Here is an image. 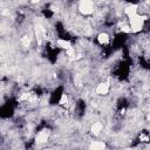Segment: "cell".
<instances>
[{"label":"cell","instance_id":"15","mask_svg":"<svg viewBox=\"0 0 150 150\" xmlns=\"http://www.w3.org/2000/svg\"><path fill=\"white\" fill-rule=\"evenodd\" d=\"M41 150H53V149H50V148H43V149H41Z\"/></svg>","mask_w":150,"mask_h":150},{"label":"cell","instance_id":"1","mask_svg":"<svg viewBox=\"0 0 150 150\" xmlns=\"http://www.w3.org/2000/svg\"><path fill=\"white\" fill-rule=\"evenodd\" d=\"M128 25L130 27L131 33L137 34V33H141L143 30V28L145 26V22L143 21V19L141 18V14L138 13V14H136V15H134V16L128 19Z\"/></svg>","mask_w":150,"mask_h":150},{"label":"cell","instance_id":"13","mask_svg":"<svg viewBox=\"0 0 150 150\" xmlns=\"http://www.w3.org/2000/svg\"><path fill=\"white\" fill-rule=\"evenodd\" d=\"M138 139H139V142H144V143H148V142L150 141V137H149L148 135H145V134L141 132V134H139V136H138Z\"/></svg>","mask_w":150,"mask_h":150},{"label":"cell","instance_id":"3","mask_svg":"<svg viewBox=\"0 0 150 150\" xmlns=\"http://www.w3.org/2000/svg\"><path fill=\"white\" fill-rule=\"evenodd\" d=\"M49 137H50V130L45 128V129H41L34 137V141L38 145H45L48 143L49 141Z\"/></svg>","mask_w":150,"mask_h":150},{"label":"cell","instance_id":"7","mask_svg":"<svg viewBox=\"0 0 150 150\" xmlns=\"http://www.w3.org/2000/svg\"><path fill=\"white\" fill-rule=\"evenodd\" d=\"M103 128H104L103 123L101 121H96V122L91 123V125H90V132L94 136H100L102 134V131H103Z\"/></svg>","mask_w":150,"mask_h":150},{"label":"cell","instance_id":"10","mask_svg":"<svg viewBox=\"0 0 150 150\" xmlns=\"http://www.w3.org/2000/svg\"><path fill=\"white\" fill-rule=\"evenodd\" d=\"M69 96L68 94L66 93H62L61 96H60V100H59V105L60 107H64V108H68L69 107Z\"/></svg>","mask_w":150,"mask_h":150},{"label":"cell","instance_id":"5","mask_svg":"<svg viewBox=\"0 0 150 150\" xmlns=\"http://www.w3.org/2000/svg\"><path fill=\"white\" fill-rule=\"evenodd\" d=\"M138 11H139V6L137 4H128L123 8V13L125 14V16L128 19L134 16V15H136V14H138Z\"/></svg>","mask_w":150,"mask_h":150},{"label":"cell","instance_id":"4","mask_svg":"<svg viewBox=\"0 0 150 150\" xmlns=\"http://www.w3.org/2000/svg\"><path fill=\"white\" fill-rule=\"evenodd\" d=\"M109 91H110V82L109 81H102L95 88V93L98 96H107L109 94Z\"/></svg>","mask_w":150,"mask_h":150},{"label":"cell","instance_id":"14","mask_svg":"<svg viewBox=\"0 0 150 150\" xmlns=\"http://www.w3.org/2000/svg\"><path fill=\"white\" fill-rule=\"evenodd\" d=\"M123 150H135V149H132V148H124Z\"/></svg>","mask_w":150,"mask_h":150},{"label":"cell","instance_id":"8","mask_svg":"<svg viewBox=\"0 0 150 150\" xmlns=\"http://www.w3.org/2000/svg\"><path fill=\"white\" fill-rule=\"evenodd\" d=\"M107 144L104 141H91L88 145V150H105Z\"/></svg>","mask_w":150,"mask_h":150},{"label":"cell","instance_id":"9","mask_svg":"<svg viewBox=\"0 0 150 150\" xmlns=\"http://www.w3.org/2000/svg\"><path fill=\"white\" fill-rule=\"evenodd\" d=\"M55 43H56V46H57L59 48H61V49H63V50H66V52L69 50L70 48H73L71 42H70L69 40H66V39H62V38L56 39Z\"/></svg>","mask_w":150,"mask_h":150},{"label":"cell","instance_id":"11","mask_svg":"<svg viewBox=\"0 0 150 150\" xmlns=\"http://www.w3.org/2000/svg\"><path fill=\"white\" fill-rule=\"evenodd\" d=\"M120 29H121V32H122V33H125V34L131 33L130 27H129V25H128V21H127V22H124V23H122V25L120 26Z\"/></svg>","mask_w":150,"mask_h":150},{"label":"cell","instance_id":"16","mask_svg":"<svg viewBox=\"0 0 150 150\" xmlns=\"http://www.w3.org/2000/svg\"><path fill=\"white\" fill-rule=\"evenodd\" d=\"M149 150H150V149H149Z\"/></svg>","mask_w":150,"mask_h":150},{"label":"cell","instance_id":"6","mask_svg":"<svg viewBox=\"0 0 150 150\" xmlns=\"http://www.w3.org/2000/svg\"><path fill=\"white\" fill-rule=\"evenodd\" d=\"M96 41L101 46H108L110 43V35L107 32H100L96 35Z\"/></svg>","mask_w":150,"mask_h":150},{"label":"cell","instance_id":"12","mask_svg":"<svg viewBox=\"0 0 150 150\" xmlns=\"http://www.w3.org/2000/svg\"><path fill=\"white\" fill-rule=\"evenodd\" d=\"M21 45H22V47H25V48H27V47H29V45H30V38L29 36H23L22 39H21Z\"/></svg>","mask_w":150,"mask_h":150},{"label":"cell","instance_id":"2","mask_svg":"<svg viewBox=\"0 0 150 150\" xmlns=\"http://www.w3.org/2000/svg\"><path fill=\"white\" fill-rule=\"evenodd\" d=\"M95 4L93 1H89V0H82L77 4V11L81 15L83 16H89V15H93L95 13Z\"/></svg>","mask_w":150,"mask_h":150}]
</instances>
